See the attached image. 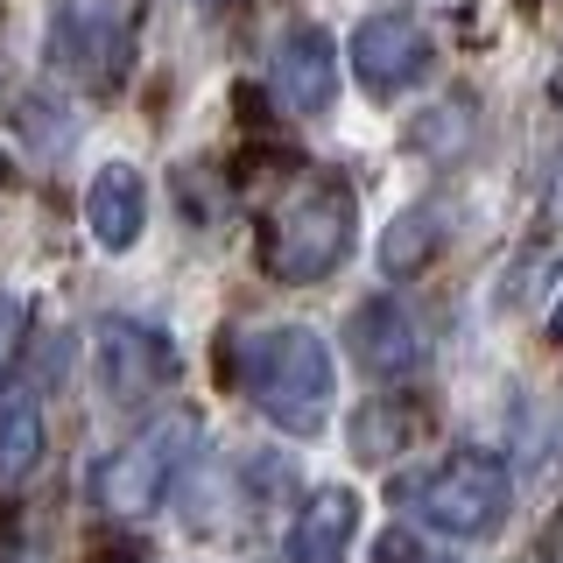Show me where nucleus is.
<instances>
[{"label": "nucleus", "instance_id": "7", "mask_svg": "<svg viewBox=\"0 0 563 563\" xmlns=\"http://www.w3.org/2000/svg\"><path fill=\"white\" fill-rule=\"evenodd\" d=\"M268 92L289 113H324L339 99V57H331V35L310 22H289L268 49Z\"/></svg>", "mask_w": 563, "mask_h": 563}, {"label": "nucleus", "instance_id": "11", "mask_svg": "<svg viewBox=\"0 0 563 563\" xmlns=\"http://www.w3.org/2000/svg\"><path fill=\"white\" fill-rule=\"evenodd\" d=\"M85 225H92L99 246L128 254L141 240V225H148V176L134 163H106L92 184H85Z\"/></svg>", "mask_w": 563, "mask_h": 563}, {"label": "nucleus", "instance_id": "4", "mask_svg": "<svg viewBox=\"0 0 563 563\" xmlns=\"http://www.w3.org/2000/svg\"><path fill=\"white\" fill-rule=\"evenodd\" d=\"M507 500H515V472H507L500 451H451L430 479L416 486V515L437 528V536H493L507 521Z\"/></svg>", "mask_w": 563, "mask_h": 563}, {"label": "nucleus", "instance_id": "17", "mask_svg": "<svg viewBox=\"0 0 563 563\" xmlns=\"http://www.w3.org/2000/svg\"><path fill=\"white\" fill-rule=\"evenodd\" d=\"M550 331H556V339H563V303H556V317H550Z\"/></svg>", "mask_w": 563, "mask_h": 563}, {"label": "nucleus", "instance_id": "13", "mask_svg": "<svg viewBox=\"0 0 563 563\" xmlns=\"http://www.w3.org/2000/svg\"><path fill=\"white\" fill-rule=\"evenodd\" d=\"M35 465H43V409L14 401V409H0V493H14Z\"/></svg>", "mask_w": 563, "mask_h": 563}, {"label": "nucleus", "instance_id": "3", "mask_svg": "<svg viewBox=\"0 0 563 563\" xmlns=\"http://www.w3.org/2000/svg\"><path fill=\"white\" fill-rule=\"evenodd\" d=\"M134 14L141 0H57L43 35L49 78L85 99H113L120 78L134 70Z\"/></svg>", "mask_w": 563, "mask_h": 563}, {"label": "nucleus", "instance_id": "9", "mask_svg": "<svg viewBox=\"0 0 563 563\" xmlns=\"http://www.w3.org/2000/svg\"><path fill=\"white\" fill-rule=\"evenodd\" d=\"M352 536H360V493L352 486H317L289 521L282 563H345Z\"/></svg>", "mask_w": 563, "mask_h": 563}, {"label": "nucleus", "instance_id": "2", "mask_svg": "<svg viewBox=\"0 0 563 563\" xmlns=\"http://www.w3.org/2000/svg\"><path fill=\"white\" fill-rule=\"evenodd\" d=\"M352 225H360L352 184L339 169H310L268 205V219H261V261H268L275 282H324L352 254Z\"/></svg>", "mask_w": 563, "mask_h": 563}, {"label": "nucleus", "instance_id": "16", "mask_svg": "<svg viewBox=\"0 0 563 563\" xmlns=\"http://www.w3.org/2000/svg\"><path fill=\"white\" fill-rule=\"evenodd\" d=\"M380 563H451V556H422L409 536H387V542H380Z\"/></svg>", "mask_w": 563, "mask_h": 563}, {"label": "nucleus", "instance_id": "19", "mask_svg": "<svg viewBox=\"0 0 563 563\" xmlns=\"http://www.w3.org/2000/svg\"><path fill=\"white\" fill-rule=\"evenodd\" d=\"M205 8H225V0H205Z\"/></svg>", "mask_w": 563, "mask_h": 563}, {"label": "nucleus", "instance_id": "18", "mask_svg": "<svg viewBox=\"0 0 563 563\" xmlns=\"http://www.w3.org/2000/svg\"><path fill=\"white\" fill-rule=\"evenodd\" d=\"M0 184H8V155H0Z\"/></svg>", "mask_w": 563, "mask_h": 563}, {"label": "nucleus", "instance_id": "10", "mask_svg": "<svg viewBox=\"0 0 563 563\" xmlns=\"http://www.w3.org/2000/svg\"><path fill=\"white\" fill-rule=\"evenodd\" d=\"M345 345H352V366L360 374H374V380H395V374H409L416 366V317L401 310V303H387V296H374V303H360L352 310V324H345Z\"/></svg>", "mask_w": 563, "mask_h": 563}, {"label": "nucleus", "instance_id": "8", "mask_svg": "<svg viewBox=\"0 0 563 563\" xmlns=\"http://www.w3.org/2000/svg\"><path fill=\"white\" fill-rule=\"evenodd\" d=\"M422 70H430V35H422V22H409V14H366L352 29V78L366 92H401Z\"/></svg>", "mask_w": 563, "mask_h": 563}, {"label": "nucleus", "instance_id": "15", "mask_svg": "<svg viewBox=\"0 0 563 563\" xmlns=\"http://www.w3.org/2000/svg\"><path fill=\"white\" fill-rule=\"evenodd\" d=\"M22 331H29V310L14 296H0V387L14 374V352H22Z\"/></svg>", "mask_w": 563, "mask_h": 563}, {"label": "nucleus", "instance_id": "5", "mask_svg": "<svg viewBox=\"0 0 563 563\" xmlns=\"http://www.w3.org/2000/svg\"><path fill=\"white\" fill-rule=\"evenodd\" d=\"M190 444H198V422H190V416H163V422H148L141 437H128V444L92 472L99 507H106V515H128V521L155 515V507L169 500V486H176V472H184Z\"/></svg>", "mask_w": 563, "mask_h": 563}, {"label": "nucleus", "instance_id": "1", "mask_svg": "<svg viewBox=\"0 0 563 563\" xmlns=\"http://www.w3.org/2000/svg\"><path fill=\"white\" fill-rule=\"evenodd\" d=\"M225 380L246 387V401L289 437H317L331 422V395H339L331 352L310 324H268L225 339Z\"/></svg>", "mask_w": 563, "mask_h": 563}, {"label": "nucleus", "instance_id": "14", "mask_svg": "<svg viewBox=\"0 0 563 563\" xmlns=\"http://www.w3.org/2000/svg\"><path fill=\"white\" fill-rule=\"evenodd\" d=\"M430 246H437V219H430V211L395 219V233H387V275H416L422 261H430Z\"/></svg>", "mask_w": 563, "mask_h": 563}, {"label": "nucleus", "instance_id": "6", "mask_svg": "<svg viewBox=\"0 0 563 563\" xmlns=\"http://www.w3.org/2000/svg\"><path fill=\"white\" fill-rule=\"evenodd\" d=\"M92 374L106 387V401H128V409H141V401H155L176 380V352H169V339L155 324L106 317V324L92 331Z\"/></svg>", "mask_w": 563, "mask_h": 563}, {"label": "nucleus", "instance_id": "12", "mask_svg": "<svg viewBox=\"0 0 563 563\" xmlns=\"http://www.w3.org/2000/svg\"><path fill=\"white\" fill-rule=\"evenodd\" d=\"M416 422H422V409H416L409 395H374V401H360V409H352L345 444H352L360 465H387L395 451L416 444Z\"/></svg>", "mask_w": 563, "mask_h": 563}]
</instances>
